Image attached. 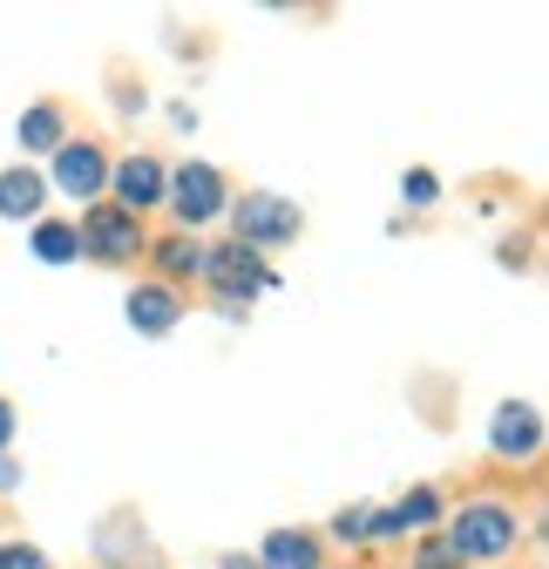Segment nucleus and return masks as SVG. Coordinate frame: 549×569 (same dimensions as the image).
<instances>
[{
	"instance_id": "20e7f679",
	"label": "nucleus",
	"mask_w": 549,
	"mask_h": 569,
	"mask_svg": "<svg viewBox=\"0 0 549 569\" xmlns=\"http://www.w3.org/2000/svg\"><path fill=\"white\" fill-rule=\"evenodd\" d=\"M197 278L211 284L218 299H231V306H238V299H251V292H279V271H271L258 251H244L238 238L203 251V271H197Z\"/></svg>"
},
{
	"instance_id": "f257e3e1",
	"label": "nucleus",
	"mask_w": 549,
	"mask_h": 569,
	"mask_svg": "<svg viewBox=\"0 0 549 569\" xmlns=\"http://www.w3.org/2000/svg\"><path fill=\"white\" fill-rule=\"evenodd\" d=\"M448 536V549L461 556V562H502L516 542H522V516L509 509V502H461V516L441 529Z\"/></svg>"
},
{
	"instance_id": "7ed1b4c3",
	"label": "nucleus",
	"mask_w": 549,
	"mask_h": 569,
	"mask_svg": "<svg viewBox=\"0 0 549 569\" xmlns=\"http://www.w3.org/2000/svg\"><path fill=\"white\" fill-rule=\"evenodd\" d=\"M163 203L177 210L183 238H190V231H203L211 218H224V210H231L224 170H218V163H183V170H170V190H163Z\"/></svg>"
},
{
	"instance_id": "6ab92c4d",
	"label": "nucleus",
	"mask_w": 549,
	"mask_h": 569,
	"mask_svg": "<svg viewBox=\"0 0 549 569\" xmlns=\"http://www.w3.org/2000/svg\"><path fill=\"white\" fill-rule=\"evenodd\" d=\"M0 569H48V556L34 542H8V549H0Z\"/></svg>"
},
{
	"instance_id": "f3484780",
	"label": "nucleus",
	"mask_w": 549,
	"mask_h": 569,
	"mask_svg": "<svg viewBox=\"0 0 549 569\" xmlns=\"http://www.w3.org/2000/svg\"><path fill=\"white\" fill-rule=\"evenodd\" d=\"M332 536H339V542H373V509H367V502H360V509H339V516H332Z\"/></svg>"
},
{
	"instance_id": "9d476101",
	"label": "nucleus",
	"mask_w": 549,
	"mask_h": 569,
	"mask_svg": "<svg viewBox=\"0 0 549 569\" xmlns=\"http://www.w3.org/2000/svg\"><path fill=\"white\" fill-rule=\"evenodd\" d=\"M441 522V488H407L393 509H373V542L380 536H407V529H435Z\"/></svg>"
},
{
	"instance_id": "1a4fd4ad",
	"label": "nucleus",
	"mask_w": 549,
	"mask_h": 569,
	"mask_svg": "<svg viewBox=\"0 0 549 569\" xmlns=\"http://www.w3.org/2000/svg\"><path fill=\"white\" fill-rule=\"evenodd\" d=\"M122 319L136 326V332H143V339H163L177 319H183V299L170 292V284H136V292H129V306H122Z\"/></svg>"
},
{
	"instance_id": "ddd939ff",
	"label": "nucleus",
	"mask_w": 549,
	"mask_h": 569,
	"mask_svg": "<svg viewBox=\"0 0 549 569\" xmlns=\"http://www.w3.org/2000/svg\"><path fill=\"white\" fill-rule=\"evenodd\" d=\"M150 258H157V284H170V292H177L183 278H197V271H203V244H190L183 231H177V238H157V244H150Z\"/></svg>"
},
{
	"instance_id": "6e6552de",
	"label": "nucleus",
	"mask_w": 549,
	"mask_h": 569,
	"mask_svg": "<svg viewBox=\"0 0 549 569\" xmlns=\"http://www.w3.org/2000/svg\"><path fill=\"white\" fill-rule=\"evenodd\" d=\"M489 448H496L502 461H529V455L542 448V413H536L529 400H502L496 420H489Z\"/></svg>"
},
{
	"instance_id": "9b49d317",
	"label": "nucleus",
	"mask_w": 549,
	"mask_h": 569,
	"mask_svg": "<svg viewBox=\"0 0 549 569\" xmlns=\"http://www.w3.org/2000/svg\"><path fill=\"white\" fill-rule=\"evenodd\" d=\"M41 203H48V177L14 163V170H0V218H14V224H34L41 218Z\"/></svg>"
},
{
	"instance_id": "2eb2a0df",
	"label": "nucleus",
	"mask_w": 549,
	"mask_h": 569,
	"mask_svg": "<svg viewBox=\"0 0 549 569\" xmlns=\"http://www.w3.org/2000/svg\"><path fill=\"white\" fill-rule=\"evenodd\" d=\"M28 251H34L41 264H76V258H82V244H76V224H34Z\"/></svg>"
},
{
	"instance_id": "39448f33",
	"label": "nucleus",
	"mask_w": 549,
	"mask_h": 569,
	"mask_svg": "<svg viewBox=\"0 0 549 569\" xmlns=\"http://www.w3.org/2000/svg\"><path fill=\"white\" fill-rule=\"evenodd\" d=\"M76 244H82L96 264H129L136 251H150L143 218H129V210H116V203H89V210H82Z\"/></svg>"
},
{
	"instance_id": "4468645a",
	"label": "nucleus",
	"mask_w": 549,
	"mask_h": 569,
	"mask_svg": "<svg viewBox=\"0 0 549 569\" xmlns=\"http://www.w3.org/2000/svg\"><path fill=\"white\" fill-rule=\"evenodd\" d=\"M61 142H68L61 109H54V102H34V109L21 116V150H61Z\"/></svg>"
},
{
	"instance_id": "dca6fc26",
	"label": "nucleus",
	"mask_w": 549,
	"mask_h": 569,
	"mask_svg": "<svg viewBox=\"0 0 549 569\" xmlns=\"http://www.w3.org/2000/svg\"><path fill=\"white\" fill-rule=\"evenodd\" d=\"M400 197L415 203V210H428V203H441V177H435V170H407V177H400Z\"/></svg>"
},
{
	"instance_id": "aec40b11",
	"label": "nucleus",
	"mask_w": 549,
	"mask_h": 569,
	"mask_svg": "<svg viewBox=\"0 0 549 569\" xmlns=\"http://www.w3.org/2000/svg\"><path fill=\"white\" fill-rule=\"evenodd\" d=\"M8 441H14V400H0V455H8Z\"/></svg>"
},
{
	"instance_id": "423d86ee",
	"label": "nucleus",
	"mask_w": 549,
	"mask_h": 569,
	"mask_svg": "<svg viewBox=\"0 0 549 569\" xmlns=\"http://www.w3.org/2000/svg\"><path fill=\"white\" fill-rule=\"evenodd\" d=\"M48 190L76 197V203H96L109 190V157L96 150V142H61L54 150V170H48Z\"/></svg>"
},
{
	"instance_id": "4be33fe9",
	"label": "nucleus",
	"mask_w": 549,
	"mask_h": 569,
	"mask_svg": "<svg viewBox=\"0 0 549 569\" xmlns=\"http://www.w3.org/2000/svg\"><path fill=\"white\" fill-rule=\"evenodd\" d=\"M218 569H258V556H238L231 549V556H218Z\"/></svg>"
},
{
	"instance_id": "f03ea898",
	"label": "nucleus",
	"mask_w": 549,
	"mask_h": 569,
	"mask_svg": "<svg viewBox=\"0 0 549 569\" xmlns=\"http://www.w3.org/2000/svg\"><path fill=\"white\" fill-rule=\"evenodd\" d=\"M231 224H238V244L264 258V251H279V244H292L306 231V210L292 197H279V190H244L231 203Z\"/></svg>"
},
{
	"instance_id": "f8f14e48",
	"label": "nucleus",
	"mask_w": 549,
	"mask_h": 569,
	"mask_svg": "<svg viewBox=\"0 0 549 569\" xmlns=\"http://www.w3.org/2000/svg\"><path fill=\"white\" fill-rule=\"evenodd\" d=\"M258 569H326L319 562V536L312 529H271L258 549Z\"/></svg>"
},
{
	"instance_id": "0eeeda50",
	"label": "nucleus",
	"mask_w": 549,
	"mask_h": 569,
	"mask_svg": "<svg viewBox=\"0 0 549 569\" xmlns=\"http://www.w3.org/2000/svg\"><path fill=\"white\" fill-rule=\"evenodd\" d=\"M109 190H116V210H129V218H143L150 203H163V190H170V170H163L157 157H122V163L109 170Z\"/></svg>"
},
{
	"instance_id": "a211bd4d",
	"label": "nucleus",
	"mask_w": 549,
	"mask_h": 569,
	"mask_svg": "<svg viewBox=\"0 0 549 569\" xmlns=\"http://www.w3.org/2000/svg\"><path fill=\"white\" fill-rule=\"evenodd\" d=\"M407 569H461V556L448 549V536H428V542L415 549V562H407Z\"/></svg>"
},
{
	"instance_id": "412c9836",
	"label": "nucleus",
	"mask_w": 549,
	"mask_h": 569,
	"mask_svg": "<svg viewBox=\"0 0 549 569\" xmlns=\"http://www.w3.org/2000/svg\"><path fill=\"white\" fill-rule=\"evenodd\" d=\"M8 488H21V468H14L8 455H0V495H8Z\"/></svg>"
}]
</instances>
